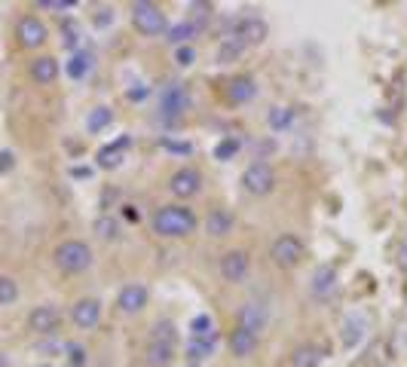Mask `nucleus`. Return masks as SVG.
Instances as JSON below:
<instances>
[{"mask_svg": "<svg viewBox=\"0 0 407 367\" xmlns=\"http://www.w3.org/2000/svg\"><path fill=\"white\" fill-rule=\"evenodd\" d=\"M303 242L297 239V236H291V233H285V236H279L276 242H273V248H270V257H273V263L276 267H282V270H294L297 263L303 260Z\"/></svg>", "mask_w": 407, "mask_h": 367, "instance_id": "obj_5", "label": "nucleus"}, {"mask_svg": "<svg viewBox=\"0 0 407 367\" xmlns=\"http://www.w3.org/2000/svg\"><path fill=\"white\" fill-rule=\"evenodd\" d=\"M110 119H114V110L95 107V110H89V117H86V129L89 132H101L105 126H110Z\"/></svg>", "mask_w": 407, "mask_h": 367, "instance_id": "obj_27", "label": "nucleus"}, {"mask_svg": "<svg viewBox=\"0 0 407 367\" xmlns=\"http://www.w3.org/2000/svg\"><path fill=\"white\" fill-rule=\"evenodd\" d=\"M13 153H9V150H4V153H0V171H9V169H13Z\"/></svg>", "mask_w": 407, "mask_h": 367, "instance_id": "obj_41", "label": "nucleus"}, {"mask_svg": "<svg viewBox=\"0 0 407 367\" xmlns=\"http://www.w3.org/2000/svg\"><path fill=\"white\" fill-rule=\"evenodd\" d=\"M123 214H126V220H132V223L141 220V211H135V206H126V208H123Z\"/></svg>", "mask_w": 407, "mask_h": 367, "instance_id": "obj_42", "label": "nucleus"}, {"mask_svg": "<svg viewBox=\"0 0 407 367\" xmlns=\"http://www.w3.org/2000/svg\"><path fill=\"white\" fill-rule=\"evenodd\" d=\"M89 68H92V55L89 53H80V55H74L68 61V77L70 80H83L86 74H89Z\"/></svg>", "mask_w": 407, "mask_h": 367, "instance_id": "obj_26", "label": "nucleus"}, {"mask_svg": "<svg viewBox=\"0 0 407 367\" xmlns=\"http://www.w3.org/2000/svg\"><path fill=\"white\" fill-rule=\"evenodd\" d=\"M147 92H150L147 86H135V89H129L126 95H129V101H144V98H147Z\"/></svg>", "mask_w": 407, "mask_h": 367, "instance_id": "obj_40", "label": "nucleus"}, {"mask_svg": "<svg viewBox=\"0 0 407 367\" xmlns=\"http://www.w3.org/2000/svg\"><path fill=\"white\" fill-rule=\"evenodd\" d=\"M404 263H407V236H404Z\"/></svg>", "mask_w": 407, "mask_h": 367, "instance_id": "obj_46", "label": "nucleus"}, {"mask_svg": "<svg viewBox=\"0 0 407 367\" xmlns=\"http://www.w3.org/2000/svg\"><path fill=\"white\" fill-rule=\"evenodd\" d=\"M196 214L187 206H162L157 208V214L150 218V230L162 239H181V236H190L196 230Z\"/></svg>", "mask_w": 407, "mask_h": 367, "instance_id": "obj_1", "label": "nucleus"}, {"mask_svg": "<svg viewBox=\"0 0 407 367\" xmlns=\"http://www.w3.org/2000/svg\"><path fill=\"white\" fill-rule=\"evenodd\" d=\"M319 364H322V349H315V346H300L291 355V367H319Z\"/></svg>", "mask_w": 407, "mask_h": 367, "instance_id": "obj_25", "label": "nucleus"}, {"mask_svg": "<svg viewBox=\"0 0 407 367\" xmlns=\"http://www.w3.org/2000/svg\"><path fill=\"white\" fill-rule=\"evenodd\" d=\"M230 349H233L236 358H248V355H254V349H258V336L236 328V331H233V336H230Z\"/></svg>", "mask_w": 407, "mask_h": 367, "instance_id": "obj_20", "label": "nucleus"}, {"mask_svg": "<svg viewBox=\"0 0 407 367\" xmlns=\"http://www.w3.org/2000/svg\"><path fill=\"white\" fill-rule=\"evenodd\" d=\"M171 361H175V349H171V346L147 343V364L150 367H169Z\"/></svg>", "mask_w": 407, "mask_h": 367, "instance_id": "obj_24", "label": "nucleus"}, {"mask_svg": "<svg viewBox=\"0 0 407 367\" xmlns=\"http://www.w3.org/2000/svg\"><path fill=\"white\" fill-rule=\"evenodd\" d=\"M56 267L62 272H83L92 267V251L86 242L80 239H68L56 248Z\"/></svg>", "mask_w": 407, "mask_h": 367, "instance_id": "obj_2", "label": "nucleus"}, {"mask_svg": "<svg viewBox=\"0 0 407 367\" xmlns=\"http://www.w3.org/2000/svg\"><path fill=\"white\" fill-rule=\"evenodd\" d=\"M169 190L175 193L178 199L196 196V193L202 190V175L196 169H178L175 175H171V181H169Z\"/></svg>", "mask_w": 407, "mask_h": 367, "instance_id": "obj_10", "label": "nucleus"}, {"mask_svg": "<svg viewBox=\"0 0 407 367\" xmlns=\"http://www.w3.org/2000/svg\"><path fill=\"white\" fill-rule=\"evenodd\" d=\"M16 37L25 49H37L46 43V25L40 22L37 16H25V18H18V25H16Z\"/></svg>", "mask_w": 407, "mask_h": 367, "instance_id": "obj_8", "label": "nucleus"}, {"mask_svg": "<svg viewBox=\"0 0 407 367\" xmlns=\"http://www.w3.org/2000/svg\"><path fill=\"white\" fill-rule=\"evenodd\" d=\"M58 324H62V312L56 309V306H34L31 315H28V328L40 336H49L58 331Z\"/></svg>", "mask_w": 407, "mask_h": 367, "instance_id": "obj_7", "label": "nucleus"}, {"mask_svg": "<svg viewBox=\"0 0 407 367\" xmlns=\"http://www.w3.org/2000/svg\"><path fill=\"white\" fill-rule=\"evenodd\" d=\"M242 53H245V43H242L236 34L223 37V43H221V49H218V65H230V61H236Z\"/></svg>", "mask_w": 407, "mask_h": 367, "instance_id": "obj_22", "label": "nucleus"}, {"mask_svg": "<svg viewBox=\"0 0 407 367\" xmlns=\"http://www.w3.org/2000/svg\"><path fill=\"white\" fill-rule=\"evenodd\" d=\"M68 352H70V364H74V367H86V352L80 349V346H68Z\"/></svg>", "mask_w": 407, "mask_h": 367, "instance_id": "obj_38", "label": "nucleus"}, {"mask_svg": "<svg viewBox=\"0 0 407 367\" xmlns=\"http://www.w3.org/2000/svg\"><path fill=\"white\" fill-rule=\"evenodd\" d=\"M18 300V284L13 275H0V306H9Z\"/></svg>", "mask_w": 407, "mask_h": 367, "instance_id": "obj_31", "label": "nucleus"}, {"mask_svg": "<svg viewBox=\"0 0 407 367\" xmlns=\"http://www.w3.org/2000/svg\"><path fill=\"white\" fill-rule=\"evenodd\" d=\"M239 328L258 336L263 328H267V309H263L260 303H245L239 312Z\"/></svg>", "mask_w": 407, "mask_h": 367, "instance_id": "obj_15", "label": "nucleus"}, {"mask_svg": "<svg viewBox=\"0 0 407 367\" xmlns=\"http://www.w3.org/2000/svg\"><path fill=\"white\" fill-rule=\"evenodd\" d=\"M129 147V138H120L117 144H107L98 150V166L101 169H117L123 162V150Z\"/></svg>", "mask_w": 407, "mask_h": 367, "instance_id": "obj_21", "label": "nucleus"}, {"mask_svg": "<svg viewBox=\"0 0 407 367\" xmlns=\"http://www.w3.org/2000/svg\"><path fill=\"white\" fill-rule=\"evenodd\" d=\"M242 187H245L251 196H267V193H273V187H276V171L263 159L251 162V166L242 171Z\"/></svg>", "mask_w": 407, "mask_h": 367, "instance_id": "obj_3", "label": "nucleus"}, {"mask_svg": "<svg viewBox=\"0 0 407 367\" xmlns=\"http://www.w3.org/2000/svg\"><path fill=\"white\" fill-rule=\"evenodd\" d=\"M196 31H199V28L193 25L190 18H187V22H178L175 28L169 31V43H187L190 37H196Z\"/></svg>", "mask_w": 407, "mask_h": 367, "instance_id": "obj_30", "label": "nucleus"}, {"mask_svg": "<svg viewBox=\"0 0 407 367\" xmlns=\"http://www.w3.org/2000/svg\"><path fill=\"white\" fill-rule=\"evenodd\" d=\"M187 107H190V92L181 86V83H169L166 89H162V95H159V110H162V117L178 119Z\"/></svg>", "mask_w": 407, "mask_h": 367, "instance_id": "obj_6", "label": "nucleus"}, {"mask_svg": "<svg viewBox=\"0 0 407 367\" xmlns=\"http://www.w3.org/2000/svg\"><path fill=\"white\" fill-rule=\"evenodd\" d=\"M95 233H98V239H105V242H114V239H120V223L114 220V218H98L95 220Z\"/></svg>", "mask_w": 407, "mask_h": 367, "instance_id": "obj_29", "label": "nucleus"}, {"mask_svg": "<svg viewBox=\"0 0 407 367\" xmlns=\"http://www.w3.org/2000/svg\"><path fill=\"white\" fill-rule=\"evenodd\" d=\"M40 367H49V364H40Z\"/></svg>", "mask_w": 407, "mask_h": 367, "instance_id": "obj_47", "label": "nucleus"}, {"mask_svg": "<svg viewBox=\"0 0 407 367\" xmlns=\"http://www.w3.org/2000/svg\"><path fill=\"white\" fill-rule=\"evenodd\" d=\"M254 92H258V86H254L251 77H236L227 83V98L233 101V105H245V101L254 98Z\"/></svg>", "mask_w": 407, "mask_h": 367, "instance_id": "obj_18", "label": "nucleus"}, {"mask_svg": "<svg viewBox=\"0 0 407 367\" xmlns=\"http://www.w3.org/2000/svg\"><path fill=\"white\" fill-rule=\"evenodd\" d=\"M147 297H150V291L144 288V284L132 282V284H126V288L120 291L117 306H120V312H123V315H135V312H141L147 306Z\"/></svg>", "mask_w": 407, "mask_h": 367, "instance_id": "obj_12", "label": "nucleus"}, {"mask_svg": "<svg viewBox=\"0 0 407 367\" xmlns=\"http://www.w3.org/2000/svg\"><path fill=\"white\" fill-rule=\"evenodd\" d=\"M162 147L171 150V153H181V156H190V144H184V141H171V138H162Z\"/></svg>", "mask_w": 407, "mask_h": 367, "instance_id": "obj_36", "label": "nucleus"}, {"mask_svg": "<svg viewBox=\"0 0 407 367\" xmlns=\"http://www.w3.org/2000/svg\"><path fill=\"white\" fill-rule=\"evenodd\" d=\"M70 319H74V324L80 331H92L98 328L101 321V303L95 297H83L74 303V309H70Z\"/></svg>", "mask_w": 407, "mask_h": 367, "instance_id": "obj_11", "label": "nucleus"}, {"mask_svg": "<svg viewBox=\"0 0 407 367\" xmlns=\"http://www.w3.org/2000/svg\"><path fill=\"white\" fill-rule=\"evenodd\" d=\"M70 175H74V178H92V169L80 166V169H70Z\"/></svg>", "mask_w": 407, "mask_h": 367, "instance_id": "obj_43", "label": "nucleus"}, {"mask_svg": "<svg viewBox=\"0 0 407 367\" xmlns=\"http://www.w3.org/2000/svg\"><path fill=\"white\" fill-rule=\"evenodd\" d=\"M334 291H337V272H334V267H319L310 282V294L315 300H328Z\"/></svg>", "mask_w": 407, "mask_h": 367, "instance_id": "obj_13", "label": "nucleus"}, {"mask_svg": "<svg viewBox=\"0 0 407 367\" xmlns=\"http://www.w3.org/2000/svg\"><path fill=\"white\" fill-rule=\"evenodd\" d=\"M62 43L68 46V49H77V43H80V31H77V25L74 22H68L65 28H62Z\"/></svg>", "mask_w": 407, "mask_h": 367, "instance_id": "obj_35", "label": "nucleus"}, {"mask_svg": "<svg viewBox=\"0 0 407 367\" xmlns=\"http://www.w3.org/2000/svg\"><path fill=\"white\" fill-rule=\"evenodd\" d=\"M101 13H105V16H98L95 22H98V25H107V22H110V9H101Z\"/></svg>", "mask_w": 407, "mask_h": 367, "instance_id": "obj_44", "label": "nucleus"}, {"mask_svg": "<svg viewBox=\"0 0 407 367\" xmlns=\"http://www.w3.org/2000/svg\"><path fill=\"white\" fill-rule=\"evenodd\" d=\"M132 22H135V28L141 31V34L147 37H157L166 31V13L157 6V4H147V0H141V4L132 6Z\"/></svg>", "mask_w": 407, "mask_h": 367, "instance_id": "obj_4", "label": "nucleus"}, {"mask_svg": "<svg viewBox=\"0 0 407 367\" xmlns=\"http://www.w3.org/2000/svg\"><path fill=\"white\" fill-rule=\"evenodd\" d=\"M74 0H40V9H70Z\"/></svg>", "mask_w": 407, "mask_h": 367, "instance_id": "obj_39", "label": "nucleus"}, {"mask_svg": "<svg viewBox=\"0 0 407 367\" xmlns=\"http://www.w3.org/2000/svg\"><path fill=\"white\" fill-rule=\"evenodd\" d=\"M0 367H9V361H6V355L0 352Z\"/></svg>", "mask_w": 407, "mask_h": 367, "instance_id": "obj_45", "label": "nucleus"}, {"mask_svg": "<svg viewBox=\"0 0 407 367\" xmlns=\"http://www.w3.org/2000/svg\"><path fill=\"white\" fill-rule=\"evenodd\" d=\"M215 346H218V331L211 336H190L187 343V358L190 361H202L208 355H215Z\"/></svg>", "mask_w": 407, "mask_h": 367, "instance_id": "obj_19", "label": "nucleus"}, {"mask_svg": "<svg viewBox=\"0 0 407 367\" xmlns=\"http://www.w3.org/2000/svg\"><path fill=\"white\" fill-rule=\"evenodd\" d=\"M236 37L245 46H258V43L267 40V22H263V18H254V16L242 18V22L236 25Z\"/></svg>", "mask_w": 407, "mask_h": 367, "instance_id": "obj_14", "label": "nucleus"}, {"mask_svg": "<svg viewBox=\"0 0 407 367\" xmlns=\"http://www.w3.org/2000/svg\"><path fill=\"white\" fill-rule=\"evenodd\" d=\"M361 336H364V324H361L359 319H349V321H346V328H343V346H346V349H355Z\"/></svg>", "mask_w": 407, "mask_h": 367, "instance_id": "obj_28", "label": "nucleus"}, {"mask_svg": "<svg viewBox=\"0 0 407 367\" xmlns=\"http://www.w3.org/2000/svg\"><path fill=\"white\" fill-rule=\"evenodd\" d=\"M267 119H270V129L282 132V129H288V126H291V119H294V110H291V107H273Z\"/></svg>", "mask_w": 407, "mask_h": 367, "instance_id": "obj_32", "label": "nucleus"}, {"mask_svg": "<svg viewBox=\"0 0 407 367\" xmlns=\"http://www.w3.org/2000/svg\"><path fill=\"white\" fill-rule=\"evenodd\" d=\"M211 334H215L211 315H196V319L190 321V336H211Z\"/></svg>", "mask_w": 407, "mask_h": 367, "instance_id": "obj_33", "label": "nucleus"}, {"mask_svg": "<svg viewBox=\"0 0 407 367\" xmlns=\"http://www.w3.org/2000/svg\"><path fill=\"white\" fill-rule=\"evenodd\" d=\"M233 227H236V214L227 211V208H215L206 218V230H208V236H215V239L230 236Z\"/></svg>", "mask_w": 407, "mask_h": 367, "instance_id": "obj_16", "label": "nucleus"}, {"mask_svg": "<svg viewBox=\"0 0 407 367\" xmlns=\"http://www.w3.org/2000/svg\"><path fill=\"white\" fill-rule=\"evenodd\" d=\"M56 77H58V61L53 55H40L31 61V80L40 86H46V83H56Z\"/></svg>", "mask_w": 407, "mask_h": 367, "instance_id": "obj_17", "label": "nucleus"}, {"mask_svg": "<svg viewBox=\"0 0 407 367\" xmlns=\"http://www.w3.org/2000/svg\"><path fill=\"white\" fill-rule=\"evenodd\" d=\"M175 58H178V65H181V68H190V65H193V61H196V53H193V49H190V46H181Z\"/></svg>", "mask_w": 407, "mask_h": 367, "instance_id": "obj_37", "label": "nucleus"}, {"mask_svg": "<svg viewBox=\"0 0 407 367\" xmlns=\"http://www.w3.org/2000/svg\"><path fill=\"white\" fill-rule=\"evenodd\" d=\"M150 343H159V346H171L175 349L178 343V331L171 321H157L154 328H150Z\"/></svg>", "mask_w": 407, "mask_h": 367, "instance_id": "obj_23", "label": "nucleus"}, {"mask_svg": "<svg viewBox=\"0 0 407 367\" xmlns=\"http://www.w3.org/2000/svg\"><path fill=\"white\" fill-rule=\"evenodd\" d=\"M251 270V260H248V254L245 251H227L221 257V275H223V282H245V275Z\"/></svg>", "mask_w": 407, "mask_h": 367, "instance_id": "obj_9", "label": "nucleus"}, {"mask_svg": "<svg viewBox=\"0 0 407 367\" xmlns=\"http://www.w3.org/2000/svg\"><path fill=\"white\" fill-rule=\"evenodd\" d=\"M239 138H223L221 141V144L215 147V156L218 159H233V156H236V153H239Z\"/></svg>", "mask_w": 407, "mask_h": 367, "instance_id": "obj_34", "label": "nucleus"}]
</instances>
